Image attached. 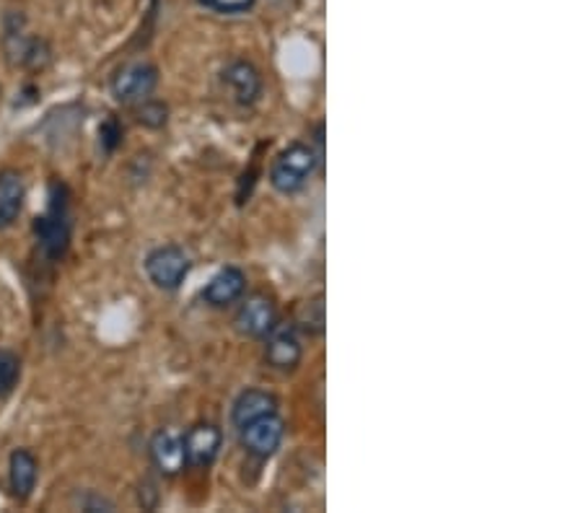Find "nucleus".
Here are the masks:
<instances>
[{"mask_svg": "<svg viewBox=\"0 0 583 513\" xmlns=\"http://www.w3.org/2000/svg\"><path fill=\"white\" fill-rule=\"evenodd\" d=\"M70 205H68V190L66 184L53 182L49 187V203L47 210L42 213L34 224V233H37L39 249L47 260L58 262L66 256L70 247Z\"/></svg>", "mask_w": 583, "mask_h": 513, "instance_id": "nucleus-1", "label": "nucleus"}, {"mask_svg": "<svg viewBox=\"0 0 583 513\" xmlns=\"http://www.w3.org/2000/svg\"><path fill=\"white\" fill-rule=\"evenodd\" d=\"M102 148L106 153H112L119 146V138H123V127H119L117 119H106L102 125Z\"/></svg>", "mask_w": 583, "mask_h": 513, "instance_id": "nucleus-19", "label": "nucleus"}, {"mask_svg": "<svg viewBox=\"0 0 583 513\" xmlns=\"http://www.w3.org/2000/svg\"><path fill=\"white\" fill-rule=\"evenodd\" d=\"M156 86H159L156 66H151V62H127L112 78V96L119 104H140L151 99Z\"/></svg>", "mask_w": 583, "mask_h": 513, "instance_id": "nucleus-4", "label": "nucleus"}, {"mask_svg": "<svg viewBox=\"0 0 583 513\" xmlns=\"http://www.w3.org/2000/svg\"><path fill=\"white\" fill-rule=\"evenodd\" d=\"M224 83H226V89L231 91L233 102H239V104H254L258 102V96L262 94L260 70L247 60L231 62V66L224 70Z\"/></svg>", "mask_w": 583, "mask_h": 513, "instance_id": "nucleus-13", "label": "nucleus"}, {"mask_svg": "<svg viewBox=\"0 0 583 513\" xmlns=\"http://www.w3.org/2000/svg\"><path fill=\"white\" fill-rule=\"evenodd\" d=\"M203 9L216 11V13H226V16H233V13H247L252 9L258 0H197Z\"/></svg>", "mask_w": 583, "mask_h": 513, "instance_id": "nucleus-18", "label": "nucleus"}, {"mask_svg": "<svg viewBox=\"0 0 583 513\" xmlns=\"http://www.w3.org/2000/svg\"><path fill=\"white\" fill-rule=\"evenodd\" d=\"M26 184L19 169L0 171V231L16 224L24 210Z\"/></svg>", "mask_w": 583, "mask_h": 513, "instance_id": "nucleus-12", "label": "nucleus"}, {"mask_svg": "<svg viewBox=\"0 0 583 513\" xmlns=\"http://www.w3.org/2000/svg\"><path fill=\"white\" fill-rule=\"evenodd\" d=\"M148 452H151L153 467L159 469L161 475L174 477L180 475L184 467H187V456H184V441L182 433L172 431V428H163V431H156L151 444H148Z\"/></svg>", "mask_w": 583, "mask_h": 513, "instance_id": "nucleus-9", "label": "nucleus"}, {"mask_svg": "<svg viewBox=\"0 0 583 513\" xmlns=\"http://www.w3.org/2000/svg\"><path fill=\"white\" fill-rule=\"evenodd\" d=\"M21 379V358L13 351H0V399L16 389Z\"/></svg>", "mask_w": 583, "mask_h": 513, "instance_id": "nucleus-16", "label": "nucleus"}, {"mask_svg": "<svg viewBox=\"0 0 583 513\" xmlns=\"http://www.w3.org/2000/svg\"><path fill=\"white\" fill-rule=\"evenodd\" d=\"M78 505H81L83 511H115V503H112L110 498L96 493H87L83 498H78Z\"/></svg>", "mask_w": 583, "mask_h": 513, "instance_id": "nucleus-20", "label": "nucleus"}, {"mask_svg": "<svg viewBox=\"0 0 583 513\" xmlns=\"http://www.w3.org/2000/svg\"><path fill=\"white\" fill-rule=\"evenodd\" d=\"M144 267L148 281H151L156 288L176 290L184 283V277L190 275V256L184 254L182 247L163 244L156 247L153 252H148Z\"/></svg>", "mask_w": 583, "mask_h": 513, "instance_id": "nucleus-3", "label": "nucleus"}, {"mask_svg": "<svg viewBox=\"0 0 583 513\" xmlns=\"http://www.w3.org/2000/svg\"><path fill=\"white\" fill-rule=\"evenodd\" d=\"M275 322H277V309H275L273 298L265 294L247 296L244 304L239 306L237 319H233L239 334H244V338H252V340L265 338V334L275 327Z\"/></svg>", "mask_w": 583, "mask_h": 513, "instance_id": "nucleus-7", "label": "nucleus"}, {"mask_svg": "<svg viewBox=\"0 0 583 513\" xmlns=\"http://www.w3.org/2000/svg\"><path fill=\"white\" fill-rule=\"evenodd\" d=\"M138 123H144L146 127H161L167 123V106L161 102H151V99H146V102H140L138 106Z\"/></svg>", "mask_w": 583, "mask_h": 513, "instance_id": "nucleus-17", "label": "nucleus"}, {"mask_svg": "<svg viewBox=\"0 0 583 513\" xmlns=\"http://www.w3.org/2000/svg\"><path fill=\"white\" fill-rule=\"evenodd\" d=\"M262 340H265V363L270 368L283 371V374L298 368V363L304 358V345L294 322H281L277 319L273 330Z\"/></svg>", "mask_w": 583, "mask_h": 513, "instance_id": "nucleus-5", "label": "nucleus"}, {"mask_svg": "<svg viewBox=\"0 0 583 513\" xmlns=\"http://www.w3.org/2000/svg\"><path fill=\"white\" fill-rule=\"evenodd\" d=\"M39 461L30 448H16L9 456V488L16 501H30V495L37 488Z\"/></svg>", "mask_w": 583, "mask_h": 513, "instance_id": "nucleus-11", "label": "nucleus"}, {"mask_svg": "<svg viewBox=\"0 0 583 513\" xmlns=\"http://www.w3.org/2000/svg\"><path fill=\"white\" fill-rule=\"evenodd\" d=\"M319 163V156L309 142H290L275 156L273 167H270V184L281 192V195H296L307 187Z\"/></svg>", "mask_w": 583, "mask_h": 513, "instance_id": "nucleus-2", "label": "nucleus"}, {"mask_svg": "<svg viewBox=\"0 0 583 513\" xmlns=\"http://www.w3.org/2000/svg\"><path fill=\"white\" fill-rule=\"evenodd\" d=\"M239 431L241 446L247 448L249 454L258 456V459H267L273 456L283 444V436H286V423L277 412H270V415H262L258 420H249Z\"/></svg>", "mask_w": 583, "mask_h": 513, "instance_id": "nucleus-6", "label": "nucleus"}, {"mask_svg": "<svg viewBox=\"0 0 583 513\" xmlns=\"http://www.w3.org/2000/svg\"><path fill=\"white\" fill-rule=\"evenodd\" d=\"M190 467H210L224 446V433L216 423H197L182 436Z\"/></svg>", "mask_w": 583, "mask_h": 513, "instance_id": "nucleus-8", "label": "nucleus"}, {"mask_svg": "<svg viewBox=\"0 0 583 513\" xmlns=\"http://www.w3.org/2000/svg\"><path fill=\"white\" fill-rule=\"evenodd\" d=\"M247 294V275L239 267H224L210 277V283L203 288V301L213 309H224L244 298Z\"/></svg>", "mask_w": 583, "mask_h": 513, "instance_id": "nucleus-10", "label": "nucleus"}, {"mask_svg": "<svg viewBox=\"0 0 583 513\" xmlns=\"http://www.w3.org/2000/svg\"><path fill=\"white\" fill-rule=\"evenodd\" d=\"M296 330L307 334H322L324 332V298L315 296L311 301H304L296 314Z\"/></svg>", "mask_w": 583, "mask_h": 513, "instance_id": "nucleus-15", "label": "nucleus"}, {"mask_svg": "<svg viewBox=\"0 0 583 513\" xmlns=\"http://www.w3.org/2000/svg\"><path fill=\"white\" fill-rule=\"evenodd\" d=\"M270 412H277V399L275 395H270L265 389H247L241 391L233 402L231 410V423L241 428L249 420H258L262 415H270Z\"/></svg>", "mask_w": 583, "mask_h": 513, "instance_id": "nucleus-14", "label": "nucleus"}]
</instances>
